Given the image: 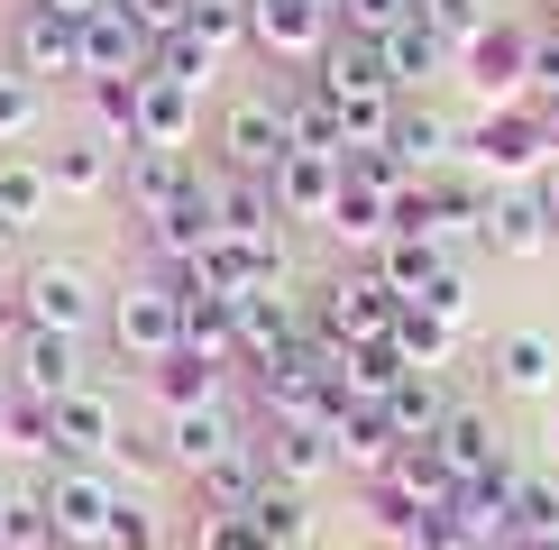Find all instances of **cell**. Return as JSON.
Returning <instances> with one entry per match:
<instances>
[{
    "label": "cell",
    "mask_w": 559,
    "mask_h": 550,
    "mask_svg": "<svg viewBox=\"0 0 559 550\" xmlns=\"http://www.w3.org/2000/svg\"><path fill=\"white\" fill-rule=\"evenodd\" d=\"M56 212V175H46V147H0V220L37 229Z\"/></svg>",
    "instance_id": "cell-26"
},
{
    "label": "cell",
    "mask_w": 559,
    "mask_h": 550,
    "mask_svg": "<svg viewBox=\"0 0 559 550\" xmlns=\"http://www.w3.org/2000/svg\"><path fill=\"white\" fill-rule=\"evenodd\" d=\"M550 156H559V147H550V129L532 120V101L486 110V120L459 138V166H468V175H486V183H532V175L550 166Z\"/></svg>",
    "instance_id": "cell-6"
},
{
    "label": "cell",
    "mask_w": 559,
    "mask_h": 550,
    "mask_svg": "<svg viewBox=\"0 0 559 550\" xmlns=\"http://www.w3.org/2000/svg\"><path fill=\"white\" fill-rule=\"evenodd\" d=\"M377 404H385V422L404 431V441H431V431L450 422V404H459V395H450V376H423V367H404V376H394Z\"/></svg>",
    "instance_id": "cell-28"
},
{
    "label": "cell",
    "mask_w": 559,
    "mask_h": 550,
    "mask_svg": "<svg viewBox=\"0 0 559 550\" xmlns=\"http://www.w3.org/2000/svg\"><path fill=\"white\" fill-rule=\"evenodd\" d=\"M229 321H239V367H266L312 339V303L285 285H258V294H229Z\"/></svg>",
    "instance_id": "cell-12"
},
{
    "label": "cell",
    "mask_w": 559,
    "mask_h": 550,
    "mask_svg": "<svg viewBox=\"0 0 559 550\" xmlns=\"http://www.w3.org/2000/svg\"><path fill=\"white\" fill-rule=\"evenodd\" d=\"M331 441H340V468H348V477L367 487V477H385V468H394V450H404V431L385 422V404H348V422L331 431Z\"/></svg>",
    "instance_id": "cell-29"
},
{
    "label": "cell",
    "mask_w": 559,
    "mask_h": 550,
    "mask_svg": "<svg viewBox=\"0 0 559 550\" xmlns=\"http://www.w3.org/2000/svg\"><path fill=\"white\" fill-rule=\"evenodd\" d=\"M37 495H46V523H56V541H74V550H102V541H110V514H120V477H110L102 458H56V468H37Z\"/></svg>",
    "instance_id": "cell-4"
},
{
    "label": "cell",
    "mask_w": 559,
    "mask_h": 550,
    "mask_svg": "<svg viewBox=\"0 0 559 550\" xmlns=\"http://www.w3.org/2000/svg\"><path fill=\"white\" fill-rule=\"evenodd\" d=\"M120 166H129V147H110L102 129H64L56 147H46L56 202H102V193H120Z\"/></svg>",
    "instance_id": "cell-14"
},
{
    "label": "cell",
    "mask_w": 559,
    "mask_h": 550,
    "mask_svg": "<svg viewBox=\"0 0 559 550\" xmlns=\"http://www.w3.org/2000/svg\"><path fill=\"white\" fill-rule=\"evenodd\" d=\"M331 37H340L331 0H248V56H266L275 74H312Z\"/></svg>",
    "instance_id": "cell-5"
},
{
    "label": "cell",
    "mask_w": 559,
    "mask_h": 550,
    "mask_svg": "<svg viewBox=\"0 0 559 550\" xmlns=\"http://www.w3.org/2000/svg\"><path fill=\"white\" fill-rule=\"evenodd\" d=\"M183 349L212 367H239V321H229L221 294H183Z\"/></svg>",
    "instance_id": "cell-39"
},
{
    "label": "cell",
    "mask_w": 559,
    "mask_h": 550,
    "mask_svg": "<svg viewBox=\"0 0 559 550\" xmlns=\"http://www.w3.org/2000/svg\"><path fill=\"white\" fill-rule=\"evenodd\" d=\"M486 19H496V0H423V28H431V37H450V46H468Z\"/></svg>",
    "instance_id": "cell-49"
},
{
    "label": "cell",
    "mask_w": 559,
    "mask_h": 550,
    "mask_svg": "<svg viewBox=\"0 0 559 550\" xmlns=\"http://www.w3.org/2000/svg\"><path fill=\"white\" fill-rule=\"evenodd\" d=\"M423 312H440L450 331H468V312H477V294H468V266H440V285L423 294Z\"/></svg>",
    "instance_id": "cell-50"
},
{
    "label": "cell",
    "mask_w": 559,
    "mask_h": 550,
    "mask_svg": "<svg viewBox=\"0 0 559 550\" xmlns=\"http://www.w3.org/2000/svg\"><path fill=\"white\" fill-rule=\"evenodd\" d=\"M221 64L229 56H212L193 28H175V37H156V56H147V74H166V83H183V92H202L212 101V83H221Z\"/></svg>",
    "instance_id": "cell-40"
},
{
    "label": "cell",
    "mask_w": 559,
    "mask_h": 550,
    "mask_svg": "<svg viewBox=\"0 0 559 550\" xmlns=\"http://www.w3.org/2000/svg\"><path fill=\"white\" fill-rule=\"evenodd\" d=\"M486 376H496L504 404L550 395V385H559V339L532 331V321H523V331H496V339H486Z\"/></svg>",
    "instance_id": "cell-18"
},
{
    "label": "cell",
    "mask_w": 559,
    "mask_h": 550,
    "mask_svg": "<svg viewBox=\"0 0 559 550\" xmlns=\"http://www.w3.org/2000/svg\"><path fill=\"white\" fill-rule=\"evenodd\" d=\"M532 120H542V129H550V147H559V83H550V92H532Z\"/></svg>",
    "instance_id": "cell-54"
},
{
    "label": "cell",
    "mask_w": 559,
    "mask_h": 550,
    "mask_svg": "<svg viewBox=\"0 0 559 550\" xmlns=\"http://www.w3.org/2000/svg\"><path fill=\"white\" fill-rule=\"evenodd\" d=\"M532 193H542V212H550V229H559V156H550L542 175H532Z\"/></svg>",
    "instance_id": "cell-53"
},
{
    "label": "cell",
    "mask_w": 559,
    "mask_h": 550,
    "mask_svg": "<svg viewBox=\"0 0 559 550\" xmlns=\"http://www.w3.org/2000/svg\"><path fill=\"white\" fill-rule=\"evenodd\" d=\"M156 441H166V468L202 477L221 450H239L248 431H239V412H229V404H193V412H166V431H156Z\"/></svg>",
    "instance_id": "cell-21"
},
{
    "label": "cell",
    "mask_w": 559,
    "mask_h": 550,
    "mask_svg": "<svg viewBox=\"0 0 559 550\" xmlns=\"http://www.w3.org/2000/svg\"><path fill=\"white\" fill-rule=\"evenodd\" d=\"M450 64H459V46H450V37H431L423 19H404V28L385 37V83L404 92V101H413V92H431Z\"/></svg>",
    "instance_id": "cell-27"
},
{
    "label": "cell",
    "mask_w": 559,
    "mask_h": 550,
    "mask_svg": "<svg viewBox=\"0 0 559 550\" xmlns=\"http://www.w3.org/2000/svg\"><path fill=\"white\" fill-rule=\"evenodd\" d=\"M331 10H340V0H331Z\"/></svg>",
    "instance_id": "cell-60"
},
{
    "label": "cell",
    "mask_w": 559,
    "mask_h": 550,
    "mask_svg": "<svg viewBox=\"0 0 559 550\" xmlns=\"http://www.w3.org/2000/svg\"><path fill=\"white\" fill-rule=\"evenodd\" d=\"M10 248H19V229H10V220H0V266H10Z\"/></svg>",
    "instance_id": "cell-56"
},
{
    "label": "cell",
    "mask_w": 559,
    "mask_h": 550,
    "mask_svg": "<svg viewBox=\"0 0 559 550\" xmlns=\"http://www.w3.org/2000/svg\"><path fill=\"white\" fill-rule=\"evenodd\" d=\"M504 550H559V468H523V477H514Z\"/></svg>",
    "instance_id": "cell-25"
},
{
    "label": "cell",
    "mask_w": 559,
    "mask_h": 550,
    "mask_svg": "<svg viewBox=\"0 0 559 550\" xmlns=\"http://www.w3.org/2000/svg\"><path fill=\"white\" fill-rule=\"evenodd\" d=\"M550 450H559V412H550Z\"/></svg>",
    "instance_id": "cell-58"
},
{
    "label": "cell",
    "mask_w": 559,
    "mask_h": 550,
    "mask_svg": "<svg viewBox=\"0 0 559 550\" xmlns=\"http://www.w3.org/2000/svg\"><path fill=\"white\" fill-rule=\"evenodd\" d=\"M459 138H468V129H459L450 110H440L431 92H423V101H404V110H394V138H385V147L404 156L413 175H440V166H459Z\"/></svg>",
    "instance_id": "cell-23"
},
{
    "label": "cell",
    "mask_w": 559,
    "mask_h": 550,
    "mask_svg": "<svg viewBox=\"0 0 559 550\" xmlns=\"http://www.w3.org/2000/svg\"><path fill=\"white\" fill-rule=\"evenodd\" d=\"M202 212H212V229H229V239H275V229H285L275 183L266 175H229V166H202Z\"/></svg>",
    "instance_id": "cell-17"
},
{
    "label": "cell",
    "mask_w": 559,
    "mask_h": 550,
    "mask_svg": "<svg viewBox=\"0 0 559 550\" xmlns=\"http://www.w3.org/2000/svg\"><path fill=\"white\" fill-rule=\"evenodd\" d=\"M102 339L120 349L129 367H156L183 349V294L166 266H138L129 285H110V312H102Z\"/></svg>",
    "instance_id": "cell-1"
},
{
    "label": "cell",
    "mask_w": 559,
    "mask_h": 550,
    "mask_svg": "<svg viewBox=\"0 0 559 550\" xmlns=\"http://www.w3.org/2000/svg\"><path fill=\"white\" fill-rule=\"evenodd\" d=\"M46 10H64V19H92V10H110V0H46Z\"/></svg>",
    "instance_id": "cell-55"
},
{
    "label": "cell",
    "mask_w": 559,
    "mask_h": 550,
    "mask_svg": "<svg viewBox=\"0 0 559 550\" xmlns=\"http://www.w3.org/2000/svg\"><path fill=\"white\" fill-rule=\"evenodd\" d=\"M285 147H294V129H285V83H248V92H229V101L212 110V166H229V175H275V166H285Z\"/></svg>",
    "instance_id": "cell-2"
},
{
    "label": "cell",
    "mask_w": 559,
    "mask_h": 550,
    "mask_svg": "<svg viewBox=\"0 0 559 550\" xmlns=\"http://www.w3.org/2000/svg\"><path fill=\"white\" fill-rule=\"evenodd\" d=\"M459 64H468V83H477L486 110L532 101V19H486V28L459 46Z\"/></svg>",
    "instance_id": "cell-9"
},
{
    "label": "cell",
    "mask_w": 559,
    "mask_h": 550,
    "mask_svg": "<svg viewBox=\"0 0 559 550\" xmlns=\"http://www.w3.org/2000/svg\"><path fill=\"white\" fill-rule=\"evenodd\" d=\"M542 28H559V0H542Z\"/></svg>",
    "instance_id": "cell-57"
},
{
    "label": "cell",
    "mask_w": 559,
    "mask_h": 550,
    "mask_svg": "<svg viewBox=\"0 0 559 550\" xmlns=\"http://www.w3.org/2000/svg\"><path fill=\"white\" fill-rule=\"evenodd\" d=\"M10 285H19V303H28V331H83L92 339L102 312H110V285L83 258H28Z\"/></svg>",
    "instance_id": "cell-3"
},
{
    "label": "cell",
    "mask_w": 559,
    "mask_h": 550,
    "mask_svg": "<svg viewBox=\"0 0 559 550\" xmlns=\"http://www.w3.org/2000/svg\"><path fill=\"white\" fill-rule=\"evenodd\" d=\"M404 19H423V0H340V28L348 37H394Z\"/></svg>",
    "instance_id": "cell-48"
},
{
    "label": "cell",
    "mask_w": 559,
    "mask_h": 550,
    "mask_svg": "<svg viewBox=\"0 0 559 550\" xmlns=\"http://www.w3.org/2000/svg\"><path fill=\"white\" fill-rule=\"evenodd\" d=\"M0 450L37 458V468H46V458H56V431H46V404H28V395H19L10 376H0Z\"/></svg>",
    "instance_id": "cell-43"
},
{
    "label": "cell",
    "mask_w": 559,
    "mask_h": 550,
    "mask_svg": "<svg viewBox=\"0 0 559 550\" xmlns=\"http://www.w3.org/2000/svg\"><path fill=\"white\" fill-rule=\"evenodd\" d=\"M46 550H74V541H46Z\"/></svg>",
    "instance_id": "cell-59"
},
{
    "label": "cell",
    "mask_w": 559,
    "mask_h": 550,
    "mask_svg": "<svg viewBox=\"0 0 559 550\" xmlns=\"http://www.w3.org/2000/svg\"><path fill=\"white\" fill-rule=\"evenodd\" d=\"M312 83L331 92V101H340V92H394V83H385V37H348V28H340L331 46H321Z\"/></svg>",
    "instance_id": "cell-31"
},
{
    "label": "cell",
    "mask_w": 559,
    "mask_h": 550,
    "mask_svg": "<svg viewBox=\"0 0 559 550\" xmlns=\"http://www.w3.org/2000/svg\"><path fill=\"white\" fill-rule=\"evenodd\" d=\"M183 550H266V541H258V523H248V514H212V504H202L193 533H183Z\"/></svg>",
    "instance_id": "cell-47"
},
{
    "label": "cell",
    "mask_w": 559,
    "mask_h": 550,
    "mask_svg": "<svg viewBox=\"0 0 559 550\" xmlns=\"http://www.w3.org/2000/svg\"><path fill=\"white\" fill-rule=\"evenodd\" d=\"M275 183V212L285 220H331L340 212V183H348V166H340V147H285V166L266 175Z\"/></svg>",
    "instance_id": "cell-13"
},
{
    "label": "cell",
    "mask_w": 559,
    "mask_h": 550,
    "mask_svg": "<svg viewBox=\"0 0 559 550\" xmlns=\"http://www.w3.org/2000/svg\"><path fill=\"white\" fill-rule=\"evenodd\" d=\"M212 56H248V0H193V19H183Z\"/></svg>",
    "instance_id": "cell-45"
},
{
    "label": "cell",
    "mask_w": 559,
    "mask_h": 550,
    "mask_svg": "<svg viewBox=\"0 0 559 550\" xmlns=\"http://www.w3.org/2000/svg\"><path fill=\"white\" fill-rule=\"evenodd\" d=\"M431 458L468 487V477H496V468H514V450H504V422L486 404H450V422L431 431Z\"/></svg>",
    "instance_id": "cell-15"
},
{
    "label": "cell",
    "mask_w": 559,
    "mask_h": 550,
    "mask_svg": "<svg viewBox=\"0 0 559 550\" xmlns=\"http://www.w3.org/2000/svg\"><path fill=\"white\" fill-rule=\"evenodd\" d=\"M138 147L193 156V147H202V92H183V83H166V74H138Z\"/></svg>",
    "instance_id": "cell-20"
},
{
    "label": "cell",
    "mask_w": 559,
    "mask_h": 550,
    "mask_svg": "<svg viewBox=\"0 0 559 550\" xmlns=\"http://www.w3.org/2000/svg\"><path fill=\"white\" fill-rule=\"evenodd\" d=\"M385 349H394V367H423V376H440V367L459 358V331H450L440 312H423V303H394Z\"/></svg>",
    "instance_id": "cell-33"
},
{
    "label": "cell",
    "mask_w": 559,
    "mask_h": 550,
    "mask_svg": "<svg viewBox=\"0 0 559 550\" xmlns=\"http://www.w3.org/2000/svg\"><path fill=\"white\" fill-rule=\"evenodd\" d=\"M102 550H166V514L156 504H138V495H120V514H110V541Z\"/></svg>",
    "instance_id": "cell-46"
},
{
    "label": "cell",
    "mask_w": 559,
    "mask_h": 550,
    "mask_svg": "<svg viewBox=\"0 0 559 550\" xmlns=\"http://www.w3.org/2000/svg\"><path fill=\"white\" fill-rule=\"evenodd\" d=\"M312 331L321 339H385L394 331V285L377 266H340L331 285L312 294Z\"/></svg>",
    "instance_id": "cell-11"
},
{
    "label": "cell",
    "mask_w": 559,
    "mask_h": 550,
    "mask_svg": "<svg viewBox=\"0 0 559 550\" xmlns=\"http://www.w3.org/2000/svg\"><path fill=\"white\" fill-rule=\"evenodd\" d=\"M37 129H46V83L0 64V147H37Z\"/></svg>",
    "instance_id": "cell-41"
},
{
    "label": "cell",
    "mask_w": 559,
    "mask_h": 550,
    "mask_svg": "<svg viewBox=\"0 0 559 550\" xmlns=\"http://www.w3.org/2000/svg\"><path fill=\"white\" fill-rule=\"evenodd\" d=\"M120 193H129V212H138V220L183 212V202H202V166H193V156H175V147H129Z\"/></svg>",
    "instance_id": "cell-16"
},
{
    "label": "cell",
    "mask_w": 559,
    "mask_h": 550,
    "mask_svg": "<svg viewBox=\"0 0 559 550\" xmlns=\"http://www.w3.org/2000/svg\"><path fill=\"white\" fill-rule=\"evenodd\" d=\"M46 431H56V458H120V441H129V412H120V395H110L102 376H83L74 395H56L46 404ZM46 458V468H56Z\"/></svg>",
    "instance_id": "cell-7"
},
{
    "label": "cell",
    "mask_w": 559,
    "mask_h": 550,
    "mask_svg": "<svg viewBox=\"0 0 559 550\" xmlns=\"http://www.w3.org/2000/svg\"><path fill=\"white\" fill-rule=\"evenodd\" d=\"M258 487H266V450H258V431H248L239 450H221L212 468L193 477V495L212 504V514H248V495H258Z\"/></svg>",
    "instance_id": "cell-32"
},
{
    "label": "cell",
    "mask_w": 559,
    "mask_h": 550,
    "mask_svg": "<svg viewBox=\"0 0 559 550\" xmlns=\"http://www.w3.org/2000/svg\"><path fill=\"white\" fill-rule=\"evenodd\" d=\"M477 248H496V258H542V248H559L542 193H532V183L496 193V202H486V220H477Z\"/></svg>",
    "instance_id": "cell-22"
},
{
    "label": "cell",
    "mask_w": 559,
    "mask_h": 550,
    "mask_svg": "<svg viewBox=\"0 0 559 550\" xmlns=\"http://www.w3.org/2000/svg\"><path fill=\"white\" fill-rule=\"evenodd\" d=\"M394 110H404V92H340V156L348 147H385Z\"/></svg>",
    "instance_id": "cell-42"
},
{
    "label": "cell",
    "mask_w": 559,
    "mask_h": 550,
    "mask_svg": "<svg viewBox=\"0 0 559 550\" xmlns=\"http://www.w3.org/2000/svg\"><path fill=\"white\" fill-rule=\"evenodd\" d=\"M285 83V129H294V147H340V101L321 92L312 74H275Z\"/></svg>",
    "instance_id": "cell-38"
},
{
    "label": "cell",
    "mask_w": 559,
    "mask_h": 550,
    "mask_svg": "<svg viewBox=\"0 0 559 550\" xmlns=\"http://www.w3.org/2000/svg\"><path fill=\"white\" fill-rule=\"evenodd\" d=\"M0 376H10L28 404H56V395H74V385L92 376V339L83 331H19L10 358H0Z\"/></svg>",
    "instance_id": "cell-10"
},
{
    "label": "cell",
    "mask_w": 559,
    "mask_h": 550,
    "mask_svg": "<svg viewBox=\"0 0 559 550\" xmlns=\"http://www.w3.org/2000/svg\"><path fill=\"white\" fill-rule=\"evenodd\" d=\"M258 450H266V477H275V487H302V495L340 468V441H331L321 422H258Z\"/></svg>",
    "instance_id": "cell-19"
},
{
    "label": "cell",
    "mask_w": 559,
    "mask_h": 550,
    "mask_svg": "<svg viewBox=\"0 0 559 550\" xmlns=\"http://www.w3.org/2000/svg\"><path fill=\"white\" fill-rule=\"evenodd\" d=\"M46 541H56V523H46L37 477L28 487H0V550H46Z\"/></svg>",
    "instance_id": "cell-44"
},
{
    "label": "cell",
    "mask_w": 559,
    "mask_h": 550,
    "mask_svg": "<svg viewBox=\"0 0 559 550\" xmlns=\"http://www.w3.org/2000/svg\"><path fill=\"white\" fill-rule=\"evenodd\" d=\"M83 129H102L110 147H138V74H92L83 83Z\"/></svg>",
    "instance_id": "cell-37"
},
{
    "label": "cell",
    "mask_w": 559,
    "mask_h": 550,
    "mask_svg": "<svg viewBox=\"0 0 559 550\" xmlns=\"http://www.w3.org/2000/svg\"><path fill=\"white\" fill-rule=\"evenodd\" d=\"M147 395L166 404V412H193V404H229V367L193 358V349H175V358H156V367H147Z\"/></svg>",
    "instance_id": "cell-30"
},
{
    "label": "cell",
    "mask_w": 559,
    "mask_h": 550,
    "mask_svg": "<svg viewBox=\"0 0 559 550\" xmlns=\"http://www.w3.org/2000/svg\"><path fill=\"white\" fill-rule=\"evenodd\" d=\"M147 56H156V37L138 28L120 0L83 19V83H92V74H147Z\"/></svg>",
    "instance_id": "cell-24"
},
{
    "label": "cell",
    "mask_w": 559,
    "mask_h": 550,
    "mask_svg": "<svg viewBox=\"0 0 559 550\" xmlns=\"http://www.w3.org/2000/svg\"><path fill=\"white\" fill-rule=\"evenodd\" d=\"M340 248H385L394 239V193H377V183H340V212L321 220Z\"/></svg>",
    "instance_id": "cell-36"
},
{
    "label": "cell",
    "mask_w": 559,
    "mask_h": 550,
    "mask_svg": "<svg viewBox=\"0 0 559 550\" xmlns=\"http://www.w3.org/2000/svg\"><path fill=\"white\" fill-rule=\"evenodd\" d=\"M440 266H459L440 239H385V248H377V275L394 285V303H423V294L440 285Z\"/></svg>",
    "instance_id": "cell-35"
},
{
    "label": "cell",
    "mask_w": 559,
    "mask_h": 550,
    "mask_svg": "<svg viewBox=\"0 0 559 550\" xmlns=\"http://www.w3.org/2000/svg\"><path fill=\"white\" fill-rule=\"evenodd\" d=\"M248 523H258L266 550H312V495H302V487H275V477H266V487L248 495Z\"/></svg>",
    "instance_id": "cell-34"
},
{
    "label": "cell",
    "mask_w": 559,
    "mask_h": 550,
    "mask_svg": "<svg viewBox=\"0 0 559 550\" xmlns=\"http://www.w3.org/2000/svg\"><path fill=\"white\" fill-rule=\"evenodd\" d=\"M120 10H129V19H138L147 37H175L183 19H193V0H120Z\"/></svg>",
    "instance_id": "cell-51"
},
{
    "label": "cell",
    "mask_w": 559,
    "mask_h": 550,
    "mask_svg": "<svg viewBox=\"0 0 559 550\" xmlns=\"http://www.w3.org/2000/svg\"><path fill=\"white\" fill-rule=\"evenodd\" d=\"M28 331V303H19V285H0V339H19Z\"/></svg>",
    "instance_id": "cell-52"
},
{
    "label": "cell",
    "mask_w": 559,
    "mask_h": 550,
    "mask_svg": "<svg viewBox=\"0 0 559 550\" xmlns=\"http://www.w3.org/2000/svg\"><path fill=\"white\" fill-rule=\"evenodd\" d=\"M10 64L28 83H46V92H83V19H64V10H46V0H28V10L10 19Z\"/></svg>",
    "instance_id": "cell-8"
}]
</instances>
